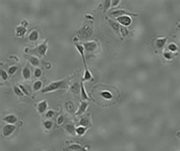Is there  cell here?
Returning a JSON list of instances; mask_svg holds the SVG:
<instances>
[{
	"label": "cell",
	"instance_id": "6da1fadb",
	"mask_svg": "<svg viewBox=\"0 0 180 151\" xmlns=\"http://www.w3.org/2000/svg\"><path fill=\"white\" fill-rule=\"evenodd\" d=\"M68 88H69V80L68 79H64V80H59V81L51 82L50 84L43 88L42 93H48L55 91V90L68 89Z\"/></svg>",
	"mask_w": 180,
	"mask_h": 151
},
{
	"label": "cell",
	"instance_id": "7a4b0ae2",
	"mask_svg": "<svg viewBox=\"0 0 180 151\" xmlns=\"http://www.w3.org/2000/svg\"><path fill=\"white\" fill-rule=\"evenodd\" d=\"M47 39L45 42H43L42 44L38 47L34 48V49H25V51L27 53H31V54H36V55H39V56H45L46 52H47Z\"/></svg>",
	"mask_w": 180,
	"mask_h": 151
},
{
	"label": "cell",
	"instance_id": "3957f363",
	"mask_svg": "<svg viewBox=\"0 0 180 151\" xmlns=\"http://www.w3.org/2000/svg\"><path fill=\"white\" fill-rule=\"evenodd\" d=\"M93 25L92 24H87L83 27L78 30V37L80 39H87L93 35Z\"/></svg>",
	"mask_w": 180,
	"mask_h": 151
},
{
	"label": "cell",
	"instance_id": "277c9868",
	"mask_svg": "<svg viewBox=\"0 0 180 151\" xmlns=\"http://www.w3.org/2000/svg\"><path fill=\"white\" fill-rule=\"evenodd\" d=\"M107 15H108V17H114V18H119V17H122V16H134V17L138 16L136 14H132V13H130L129 11H125V9L109 11L107 13Z\"/></svg>",
	"mask_w": 180,
	"mask_h": 151
},
{
	"label": "cell",
	"instance_id": "5b68a950",
	"mask_svg": "<svg viewBox=\"0 0 180 151\" xmlns=\"http://www.w3.org/2000/svg\"><path fill=\"white\" fill-rule=\"evenodd\" d=\"M83 48H85V52L87 54H91L95 52L98 48V45L96 42H87L83 44Z\"/></svg>",
	"mask_w": 180,
	"mask_h": 151
},
{
	"label": "cell",
	"instance_id": "8992f818",
	"mask_svg": "<svg viewBox=\"0 0 180 151\" xmlns=\"http://www.w3.org/2000/svg\"><path fill=\"white\" fill-rule=\"evenodd\" d=\"M16 130V125L15 124H6L3 126L2 128V134L3 137H9L13 132Z\"/></svg>",
	"mask_w": 180,
	"mask_h": 151
},
{
	"label": "cell",
	"instance_id": "52a82bcc",
	"mask_svg": "<svg viewBox=\"0 0 180 151\" xmlns=\"http://www.w3.org/2000/svg\"><path fill=\"white\" fill-rule=\"evenodd\" d=\"M117 22L121 26H129L132 22L130 16H122V17L117 18Z\"/></svg>",
	"mask_w": 180,
	"mask_h": 151
},
{
	"label": "cell",
	"instance_id": "ba28073f",
	"mask_svg": "<svg viewBox=\"0 0 180 151\" xmlns=\"http://www.w3.org/2000/svg\"><path fill=\"white\" fill-rule=\"evenodd\" d=\"M167 44V37H158L154 40V46L157 50H163Z\"/></svg>",
	"mask_w": 180,
	"mask_h": 151
},
{
	"label": "cell",
	"instance_id": "9c48e42d",
	"mask_svg": "<svg viewBox=\"0 0 180 151\" xmlns=\"http://www.w3.org/2000/svg\"><path fill=\"white\" fill-rule=\"evenodd\" d=\"M65 151H87V148L85 147H82L81 145H79V144H71L69 145L68 147L64 148Z\"/></svg>",
	"mask_w": 180,
	"mask_h": 151
},
{
	"label": "cell",
	"instance_id": "30bf717a",
	"mask_svg": "<svg viewBox=\"0 0 180 151\" xmlns=\"http://www.w3.org/2000/svg\"><path fill=\"white\" fill-rule=\"evenodd\" d=\"M75 47H76V49L78 50L79 54L81 55L82 61H83V64H85V68H87V62H85V48H83V45H80V44H78V42H76V44H75Z\"/></svg>",
	"mask_w": 180,
	"mask_h": 151
},
{
	"label": "cell",
	"instance_id": "8fae6325",
	"mask_svg": "<svg viewBox=\"0 0 180 151\" xmlns=\"http://www.w3.org/2000/svg\"><path fill=\"white\" fill-rule=\"evenodd\" d=\"M47 107H48V104L46 101H40L39 104H38L37 108H38V111H39L40 114H44V113L46 112V110H47Z\"/></svg>",
	"mask_w": 180,
	"mask_h": 151
},
{
	"label": "cell",
	"instance_id": "7c38bea8",
	"mask_svg": "<svg viewBox=\"0 0 180 151\" xmlns=\"http://www.w3.org/2000/svg\"><path fill=\"white\" fill-rule=\"evenodd\" d=\"M65 130L71 136H75L76 134V127L74 126L73 123H68L65 125Z\"/></svg>",
	"mask_w": 180,
	"mask_h": 151
},
{
	"label": "cell",
	"instance_id": "4fadbf2b",
	"mask_svg": "<svg viewBox=\"0 0 180 151\" xmlns=\"http://www.w3.org/2000/svg\"><path fill=\"white\" fill-rule=\"evenodd\" d=\"M87 107H89V104H87V101H81V104H80V106L78 108V111L76 112V116H80V115L83 114L87 111Z\"/></svg>",
	"mask_w": 180,
	"mask_h": 151
},
{
	"label": "cell",
	"instance_id": "5bb4252c",
	"mask_svg": "<svg viewBox=\"0 0 180 151\" xmlns=\"http://www.w3.org/2000/svg\"><path fill=\"white\" fill-rule=\"evenodd\" d=\"M3 121L7 122L9 124H15V123L18 121V118H17L16 115L9 114V115H7V116H5V117L3 118Z\"/></svg>",
	"mask_w": 180,
	"mask_h": 151
},
{
	"label": "cell",
	"instance_id": "9a60e30c",
	"mask_svg": "<svg viewBox=\"0 0 180 151\" xmlns=\"http://www.w3.org/2000/svg\"><path fill=\"white\" fill-rule=\"evenodd\" d=\"M38 39H39V31L34 29V30H32L30 33H29L28 40L29 42H38Z\"/></svg>",
	"mask_w": 180,
	"mask_h": 151
},
{
	"label": "cell",
	"instance_id": "2e32d148",
	"mask_svg": "<svg viewBox=\"0 0 180 151\" xmlns=\"http://www.w3.org/2000/svg\"><path fill=\"white\" fill-rule=\"evenodd\" d=\"M92 122H91V119L89 117H82L80 120H79V125L83 126V127H89L91 126Z\"/></svg>",
	"mask_w": 180,
	"mask_h": 151
},
{
	"label": "cell",
	"instance_id": "e0dca14e",
	"mask_svg": "<svg viewBox=\"0 0 180 151\" xmlns=\"http://www.w3.org/2000/svg\"><path fill=\"white\" fill-rule=\"evenodd\" d=\"M108 23H109V25L111 26V28L114 29V30L117 32V33L120 34V32H121V27L122 26L119 24V23L117 22H114V21H111V20H108Z\"/></svg>",
	"mask_w": 180,
	"mask_h": 151
},
{
	"label": "cell",
	"instance_id": "ac0fdd59",
	"mask_svg": "<svg viewBox=\"0 0 180 151\" xmlns=\"http://www.w3.org/2000/svg\"><path fill=\"white\" fill-rule=\"evenodd\" d=\"M80 96H81L82 101H90V97H89V95L85 92V86H83L82 83H80Z\"/></svg>",
	"mask_w": 180,
	"mask_h": 151
},
{
	"label": "cell",
	"instance_id": "d6986e66",
	"mask_svg": "<svg viewBox=\"0 0 180 151\" xmlns=\"http://www.w3.org/2000/svg\"><path fill=\"white\" fill-rule=\"evenodd\" d=\"M28 60L29 62H30V64L32 65V66H39L40 63H41V61H40V59L38 58V56H29L28 57Z\"/></svg>",
	"mask_w": 180,
	"mask_h": 151
},
{
	"label": "cell",
	"instance_id": "ffe728a7",
	"mask_svg": "<svg viewBox=\"0 0 180 151\" xmlns=\"http://www.w3.org/2000/svg\"><path fill=\"white\" fill-rule=\"evenodd\" d=\"M26 33V28L24 26H18L17 28H16V35L17 36H23V35H25Z\"/></svg>",
	"mask_w": 180,
	"mask_h": 151
},
{
	"label": "cell",
	"instance_id": "44dd1931",
	"mask_svg": "<svg viewBox=\"0 0 180 151\" xmlns=\"http://www.w3.org/2000/svg\"><path fill=\"white\" fill-rule=\"evenodd\" d=\"M22 76H23V78H24V80H29V79H30L31 73H30V68H29L28 66H25L23 68Z\"/></svg>",
	"mask_w": 180,
	"mask_h": 151
},
{
	"label": "cell",
	"instance_id": "7402d4cb",
	"mask_svg": "<svg viewBox=\"0 0 180 151\" xmlns=\"http://www.w3.org/2000/svg\"><path fill=\"white\" fill-rule=\"evenodd\" d=\"M80 90V84H78V83H74V84L71 85L70 87V91L72 93H74V94H79V91Z\"/></svg>",
	"mask_w": 180,
	"mask_h": 151
},
{
	"label": "cell",
	"instance_id": "603a6c76",
	"mask_svg": "<svg viewBox=\"0 0 180 151\" xmlns=\"http://www.w3.org/2000/svg\"><path fill=\"white\" fill-rule=\"evenodd\" d=\"M42 87H43V82L38 80L32 85V89H34V91H39V90H42Z\"/></svg>",
	"mask_w": 180,
	"mask_h": 151
},
{
	"label": "cell",
	"instance_id": "cb8c5ba5",
	"mask_svg": "<svg viewBox=\"0 0 180 151\" xmlns=\"http://www.w3.org/2000/svg\"><path fill=\"white\" fill-rule=\"evenodd\" d=\"M19 87L21 88V89H22V91L24 92V94H25V95H29V94H30V88H29V86H27V85H24V84H21Z\"/></svg>",
	"mask_w": 180,
	"mask_h": 151
},
{
	"label": "cell",
	"instance_id": "d4e9b609",
	"mask_svg": "<svg viewBox=\"0 0 180 151\" xmlns=\"http://www.w3.org/2000/svg\"><path fill=\"white\" fill-rule=\"evenodd\" d=\"M92 80V74L87 68L85 70V75H83V81H90Z\"/></svg>",
	"mask_w": 180,
	"mask_h": 151
},
{
	"label": "cell",
	"instance_id": "484cf974",
	"mask_svg": "<svg viewBox=\"0 0 180 151\" xmlns=\"http://www.w3.org/2000/svg\"><path fill=\"white\" fill-rule=\"evenodd\" d=\"M87 132V127H83V126H79L76 128V134H78V136H83Z\"/></svg>",
	"mask_w": 180,
	"mask_h": 151
},
{
	"label": "cell",
	"instance_id": "4316f807",
	"mask_svg": "<svg viewBox=\"0 0 180 151\" xmlns=\"http://www.w3.org/2000/svg\"><path fill=\"white\" fill-rule=\"evenodd\" d=\"M14 91H15V93H16V95H18V96H20V97H22L23 95H25L24 92L22 91V89H21L19 86H14Z\"/></svg>",
	"mask_w": 180,
	"mask_h": 151
},
{
	"label": "cell",
	"instance_id": "83f0119b",
	"mask_svg": "<svg viewBox=\"0 0 180 151\" xmlns=\"http://www.w3.org/2000/svg\"><path fill=\"white\" fill-rule=\"evenodd\" d=\"M101 96L103 98H105V99H111V98H113V94H111L109 91H102Z\"/></svg>",
	"mask_w": 180,
	"mask_h": 151
},
{
	"label": "cell",
	"instance_id": "f1b7e54d",
	"mask_svg": "<svg viewBox=\"0 0 180 151\" xmlns=\"http://www.w3.org/2000/svg\"><path fill=\"white\" fill-rule=\"evenodd\" d=\"M44 126H45V128L47 129V130H49V129H51L53 127V121H51V120L44 121Z\"/></svg>",
	"mask_w": 180,
	"mask_h": 151
},
{
	"label": "cell",
	"instance_id": "f546056e",
	"mask_svg": "<svg viewBox=\"0 0 180 151\" xmlns=\"http://www.w3.org/2000/svg\"><path fill=\"white\" fill-rule=\"evenodd\" d=\"M163 57L167 59V60H172L174 58V54L170 52V51H167V52H163Z\"/></svg>",
	"mask_w": 180,
	"mask_h": 151
},
{
	"label": "cell",
	"instance_id": "4dcf8cb0",
	"mask_svg": "<svg viewBox=\"0 0 180 151\" xmlns=\"http://www.w3.org/2000/svg\"><path fill=\"white\" fill-rule=\"evenodd\" d=\"M168 49H169L170 52H172V53H175V52H177L178 50V47L176 45H175L174 42H171L169 46H168Z\"/></svg>",
	"mask_w": 180,
	"mask_h": 151
},
{
	"label": "cell",
	"instance_id": "1f68e13d",
	"mask_svg": "<svg viewBox=\"0 0 180 151\" xmlns=\"http://www.w3.org/2000/svg\"><path fill=\"white\" fill-rule=\"evenodd\" d=\"M17 70H18V66H17V65H13V66H11V67L9 68V76L15 75Z\"/></svg>",
	"mask_w": 180,
	"mask_h": 151
},
{
	"label": "cell",
	"instance_id": "d6a6232c",
	"mask_svg": "<svg viewBox=\"0 0 180 151\" xmlns=\"http://www.w3.org/2000/svg\"><path fill=\"white\" fill-rule=\"evenodd\" d=\"M66 108H67V110L69 111V112H73L74 111V107L73 105L71 104V101H68V103H66Z\"/></svg>",
	"mask_w": 180,
	"mask_h": 151
},
{
	"label": "cell",
	"instance_id": "836d02e7",
	"mask_svg": "<svg viewBox=\"0 0 180 151\" xmlns=\"http://www.w3.org/2000/svg\"><path fill=\"white\" fill-rule=\"evenodd\" d=\"M1 79L4 80V81H6V80L9 79V75H7V73H6L3 68H1Z\"/></svg>",
	"mask_w": 180,
	"mask_h": 151
},
{
	"label": "cell",
	"instance_id": "e575fe53",
	"mask_svg": "<svg viewBox=\"0 0 180 151\" xmlns=\"http://www.w3.org/2000/svg\"><path fill=\"white\" fill-rule=\"evenodd\" d=\"M54 115H55V112H54V111H52V110H49V111L46 113V118L50 119V118L54 117Z\"/></svg>",
	"mask_w": 180,
	"mask_h": 151
},
{
	"label": "cell",
	"instance_id": "d590c367",
	"mask_svg": "<svg viewBox=\"0 0 180 151\" xmlns=\"http://www.w3.org/2000/svg\"><path fill=\"white\" fill-rule=\"evenodd\" d=\"M42 76V70L41 68H36V70H34V77L36 78H40Z\"/></svg>",
	"mask_w": 180,
	"mask_h": 151
},
{
	"label": "cell",
	"instance_id": "8d00e7d4",
	"mask_svg": "<svg viewBox=\"0 0 180 151\" xmlns=\"http://www.w3.org/2000/svg\"><path fill=\"white\" fill-rule=\"evenodd\" d=\"M64 120H65V117H64V115H59L58 118H57V124L58 125H60V124H62V122H64Z\"/></svg>",
	"mask_w": 180,
	"mask_h": 151
},
{
	"label": "cell",
	"instance_id": "74e56055",
	"mask_svg": "<svg viewBox=\"0 0 180 151\" xmlns=\"http://www.w3.org/2000/svg\"><path fill=\"white\" fill-rule=\"evenodd\" d=\"M128 34V30H127L125 27H121V32H120V35H123V36H126Z\"/></svg>",
	"mask_w": 180,
	"mask_h": 151
},
{
	"label": "cell",
	"instance_id": "f35d334b",
	"mask_svg": "<svg viewBox=\"0 0 180 151\" xmlns=\"http://www.w3.org/2000/svg\"><path fill=\"white\" fill-rule=\"evenodd\" d=\"M109 6H111V1H110V0H105L104 1V9H107Z\"/></svg>",
	"mask_w": 180,
	"mask_h": 151
},
{
	"label": "cell",
	"instance_id": "ab89813d",
	"mask_svg": "<svg viewBox=\"0 0 180 151\" xmlns=\"http://www.w3.org/2000/svg\"><path fill=\"white\" fill-rule=\"evenodd\" d=\"M120 2H121L120 0H114V1H111V7H114V6H117Z\"/></svg>",
	"mask_w": 180,
	"mask_h": 151
},
{
	"label": "cell",
	"instance_id": "60d3db41",
	"mask_svg": "<svg viewBox=\"0 0 180 151\" xmlns=\"http://www.w3.org/2000/svg\"><path fill=\"white\" fill-rule=\"evenodd\" d=\"M45 66L47 67V70H50V68H51V64L49 63V62H46V63H45Z\"/></svg>",
	"mask_w": 180,
	"mask_h": 151
},
{
	"label": "cell",
	"instance_id": "b9f144b4",
	"mask_svg": "<svg viewBox=\"0 0 180 151\" xmlns=\"http://www.w3.org/2000/svg\"><path fill=\"white\" fill-rule=\"evenodd\" d=\"M85 18H89V19H93V17H92V16H90V15H87V16H85Z\"/></svg>",
	"mask_w": 180,
	"mask_h": 151
},
{
	"label": "cell",
	"instance_id": "7bdbcfd3",
	"mask_svg": "<svg viewBox=\"0 0 180 151\" xmlns=\"http://www.w3.org/2000/svg\"><path fill=\"white\" fill-rule=\"evenodd\" d=\"M176 136H177L178 138H180V132H177V134H176Z\"/></svg>",
	"mask_w": 180,
	"mask_h": 151
},
{
	"label": "cell",
	"instance_id": "ee69618b",
	"mask_svg": "<svg viewBox=\"0 0 180 151\" xmlns=\"http://www.w3.org/2000/svg\"><path fill=\"white\" fill-rule=\"evenodd\" d=\"M177 28H178V29H179V30H180V22H179V23H178V24H177Z\"/></svg>",
	"mask_w": 180,
	"mask_h": 151
},
{
	"label": "cell",
	"instance_id": "f6af8a7d",
	"mask_svg": "<svg viewBox=\"0 0 180 151\" xmlns=\"http://www.w3.org/2000/svg\"><path fill=\"white\" fill-rule=\"evenodd\" d=\"M178 151H180V149H179V150H178Z\"/></svg>",
	"mask_w": 180,
	"mask_h": 151
}]
</instances>
